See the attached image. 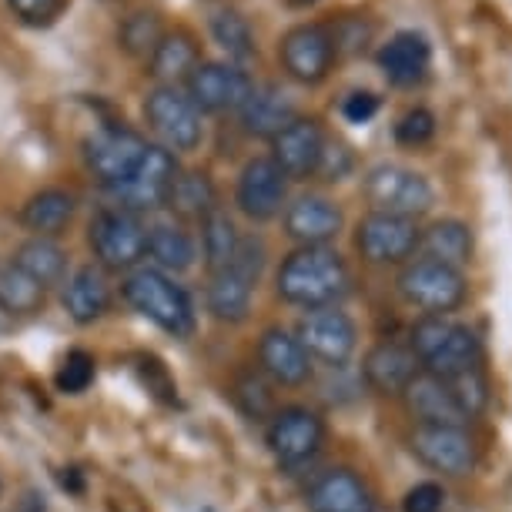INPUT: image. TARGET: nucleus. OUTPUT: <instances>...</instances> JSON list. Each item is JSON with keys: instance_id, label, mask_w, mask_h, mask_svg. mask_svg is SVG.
<instances>
[{"instance_id": "obj_1", "label": "nucleus", "mask_w": 512, "mask_h": 512, "mask_svg": "<svg viewBox=\"0 0 512 512\" xmlns=\"http://www.w3.org/2000/svg\"><path fill=\"white\" fill-rule=\"evenodd\" d=\"M278 298L302 312L338 308L352 295V272L335 248H295L275 275Z\"/></svg>"}, {"instance_id": "obj_2", "label": "nucleus", "mask_w": 512, "mask_h": 512, "mask_svg": "<svg viewBox=\"0 0 512 512\" xmlns=\"http://www.w3.org/2000/svg\"><path fill=\"white\" fill-rule=\"evenodd\" d=\"M121 295L134 312L148 318L151 325H158L161 332H168L171 338H188L195 332V302H191L188 288L175 282V275L161 272L154 265H141L121 282Z\"/></svg>"}, {"instance_id": "obj_3", "label": "nucleus", "mask_w": 512, "mask_h": 512, "mask_svg": "<svg viewBox=\"0 0 512 512\" xmlns=\"http://www.w3.org/2000/svg\"><path fill=\"white\" fill-rule=\"evenodd\" d=\"M88 245L101 268L111 272H134L148 258V231L144 218L128 208H101L88 225Z\"/></svg>"}, {"instance_id": "obj_4", "label": "nucleus", "mask_w": 512, "mask_h": 512, "mask_svg": "<svg viewBox=\"0 0 512 512\" xmlns=\"http://www.w3.org/2000/svg\"><path fill=\"white\" fill-rule=\"evenodd\" d=\"M395 288L412 308H419L422 315H452L462 308L469 295L466 275L459 268H449L432 258H412L402 265Z\"/></svg>"}, {"instance_id": "obj_5", "label": "nucleus", "mask_w": 512, "mask_h": 512, "mask_svg": "<svg viewBox=\"0 0 512 512\" xmlns=\"http://www.w3.org/2000/svg\"><path fill=\"white\" fill-rule=\"evenodd\" d=\"M268 452L285 472L312 466L325 446V419L308 405H285L272 415L265 432Z\"/></svg>"}, {"instance_id": "obj_6", "label": "nucleus", "mask_w": 512, "mask_h": 512, "mask_svg": "<svg viewBox=\"0 0 512 512\" xmlns=\"http://www.w3.org/2000/svg\"><path fill=\"white\" fill-rule=\"evenodd\" d=\"M365 198H369L372 211L382 215H399V218H422L436 201L429 178L419 171L405 168V164H375L365 175Z\"/></svg>"}, {"instance_id": "obj_7", "label": "nucleus", "mask_w": 512, "mask_h": 512, "mask_svg": "<svg viewBox=\"0 0 512 512\" xmlns=\"http://www.w3.org/2000/svg\"><path fill=\"white\" fill-rule=\"evenodd\" d=\"M144 118H148L151 131L161 138V148L168 151H195L201 138H205L201 111L185 94V88H175V84H158V88L148 91Z\"/></svg>"}, {"instance_id": "obj_8", "label": "nucleus", "mask_w": 512, "mask_h": 512, "mask_svg": "<svg viewBox=\"0 0 512 512\" xmlns=\"http://www.w3.org/2000/svg\"><path fill=\"white\" fill-rule=\"evenodd\" d=\"M295 338L302 342V349L308 352V359L328 369H342L359 349V325L349 312L338 308H312L298 318Z\"/></svg>"}, {"instance_id": "obj_9", "label": "nucleus", "mask_w": 512, "mask_h": 512, "mask_svg": "<svg viewBox=\"0 0 512 512\" xmlns=\"http://www.w3.org/2000/svg\"><path fill=\"white\" fill-rule=\"evenodd\" d=\"M178 161L175 151L161 148V144H148L141 154V164L134 168V175L118 188H108L114 198H118V208H128L134 215H154V211L164 208L168 201V191L178 178Z\"/></svg>"}, {"instance_id": "obj_10", "label": "nucleus", "mask_w": 512, "mask_h": 512, "mask_svg": "<svg viewBox=\"0 0 512 512\" xmlns=\"http://www.w3.org/2000/svg\"><path fill=\"white\" fill-rule=\"evenodd\" d=\"M422 241V228L412 218L382 215L372 211L355 228V248L369 265H405L415 258Z\"/></svg>"}, {"instance_id": "obj_11", "label": "nucleus", "mask_w": 512, "mask_h": 512, "mask_svg": "<svg viewBox=\"0 0 512 512\" xmlns=\"http://www.w3.org/2000/svg\"><path fill=\"white\" fill-rule=\"evenodd\" d=\"M251 91H255V81L248 77L245 67L228 61H201L185 81V94L195 101L198 111L208 114L241 111Z\"/></svg>"}, {"instance_id": "obj_12", "label": "nucleus", "mask_w": 512, "mask_h": 512, "mask_svg": "<svg viewBox=\"0 0 512 512\" xmlns=\"http://www.w3.org/2000/svg\"><path fill=\"white\" fill-rule=\"evenodd\" d=\"M412 456L425 469L439 472L446 479H466L476 469V442L469 429H439V425H415L409 436Z\"/></svg>"}, {"instance_id": "obj_13", "label": "nucleus", "mask_w": 512, "mask_h": 512, "mask_svg": "<svg viewBox=\"0 0 512 512\" xmlns=\"http://www.w3.org/2000/svg\"><path fill=\"white\" fill-rule=\"evenodd\" d=\"M235 205L241 215L258 221V225L278 218L288 205V175L272 158L245 161L235 185Z\"/></svg>"}, {"instance_id": "obj_14", "label": "nucleus", "mask_w": 512, "mask_h": 512, "mask_svg": "<svg viewBox=\"0 0 512 512\" xmlns=\"http://www.w3.org/2000/svg\"><path fill=\"white\" fill-rule=\"evenodd\" d=\"M144 148H148V141L141 134L128 128H101L84 141V161L104 188H118L134 175Z\"/></svg>"}, {"instance_id": "obj_15", "label": "nucleus", "mask_w": 512, "mask_h": 512, "mask_svg": "<svg viewBox=\"0 0 512 512\" xmlns=\"http://www.w3.org/2000/svg\"><path fill=\"white\" fill-rule=\"evenodd\" d=\"M285 74L298 84H322L335 64V41L325 24H298L278 47Z\"/></svg>"}, {"instance_id": "obj_16", "label": "nucleus", "mask_w": 512, "mask_h": 512, "mask_svg": "<svg viewBox=\"0 0 512 512\" xmlns=\"http://www.w3.org/2000/svg\"><path fill=\"white\" fill-rule=\"evenodd\" d=\"M285 235L298 248H325L345 228L342 208L325 195H298L292 205H285Z\"/></svg>"}, {"instance_id": "obj_17", "label": "nucleus", "mask_w": 512, "mask_h": 512, "mask_svg": "<svg viewBox=\"0 0 512 512\" xmlns=\"http://www.w3.org/2000/svg\"><path fill=\"white\" fill-rule=\"evenodd\" d=\"M402 402L415 425H439V429H469V415L462 412L459 399L452 395V385L436 375L419 372L409 389L402 392Z\"/></svg>"}, {"instance_id": "obj_18", "label": "nucleus", "mask_w": 512, "mask_h": 512, "mask_svg": "<svg viewBox=\"0 0 512 512\" xmlns=\"http://www.w3.org/2000/svg\"><path fill=\"white\" fill-rule=\"evenodd\" d=\"M258 365L275 385L285 389H302L305 382H312L315 362L308 359V352L302 349V342L295 338V332L288 328H265L258 338Z\"/></svg>"}, {"instance_id": "obj_19", "label": "nucleus", "mask_w": 512, "mask_h": 512, "mask_svg": "<svg viewBox=\"0 0 512 512\" xmlns=\"http://www.w3.org/2000/svg\"><path fill=\"white\" fill-rule=\"evenodd\" d=\"M325 144L328 138H325L322 124L315 118H302V114H298L278 138H272V154H268V158L285 171L288 181L315 178V168H318V161H322Z\"/></svg>"}, {"instance_id": "obj_20", "label": "nucleus", "mask_w": 512, "mask_h": 512, "mask_svg": "<svg viewBox=\"0 0 512 512\" xmlns=\"http://www.w3.org/2000/svg\"><path fill=\"white\" fill-rule=\"evenodd\" d=\"M379 71L395 88H415L432 67V44L422 31H395L375 54Z\"/></svg>"}, {"instance_id": "obj_21", "label": "nucleus", "mask_w": 512, "mask_h": 512, "mask_svg": "<svg viewBox=\"0 0 512 512\" xmlns=\"http://www.w3.org/2000/svg\"><path fill=\"white\" fill-rule=\"evenodd\" d=\"M479 362H482V338L476 335V328H469L462 322H449L439 342L419 359L422 372L436 375L442 382L459 379V375L479 369Z\"/></svg>"}, {"instance_id": "obj_22", "label": "nucleus", "mask_w": 512, "mask_h": 512, "mask_svg": "<svg viewBox=\"0 0 512 512\" xmlns=\"http://www.w3.org/2000/svg\"><path fill=\"white\" fill-rule=\"evenodd\" d=\"M308 512H375V499L359 472L335 466L318 472L305 492Z\"/></svg>"}, {"instance_id": "obj_23", "label": "nucleus", "mask_w": 512, "mask_h": 512, "mask_svg": "<svg viewBox=\"0 0 512 512\" xmlns=\"http://www.w3.org/2000/svg\"><path fill=\"white\" fill-rule=\"evenodd\" d=\"M419 372V359L402 342H379L362 359V379L379 395H402Z\"/></svg>"}, {"instance_id": "obj_24", "label": "nucleus", "mask_w": 512, "mask_h": 512, "mask_svg": "<svg viewBox=\"0 0 512 512\" xmlns=\"http://www.w3.org/2000/svg\"><path fill=\"white\" fill-rule=\"evenodd\" d=\"M238 114H241V128H245V134L272 141L298 118V108H295L292 94L285 88H278V84H262V88L255 84V91H251V98L241 104Z\"/></svg>"}, {"instance_id": "obj_25", "label": "nucleus", "mask_w": 512, "mask_h": 512, "mask_svg": "<svg viewBox=\"0 0 512 512\" xmlns=\"http://www.w3.org/2000/svg\"><path fill=\"white\" fill-rule=\"evenodd\" d=\"M144 231H148V255L154 268L171 275V272H188L198 262L195 235L175 215H154L151 221H144Z\"/></svg>"}, {"instance_id": "obj_26", "label": "nucleus", "mask_w": 512, "mask_h": 512, "mask_svg": "<svg viewBox=\"0 0 512 512\" xmlns=\"http://www.w3.org/2000/svg\"><path fill=\"white\" fill-rule=\"evenodd\" d=\"M64 312L71 322L77 325H94L98 318H104L111 312V285H108V275L104 268L98 265H84L67 278L64 285Z\"/></svg>"}, {"instance_id": "obj_27", "label": "nucleus", "mask_w": 512, "mask_h": 512, "mask_svg": "<svg viewBox=\"0 0 512 512\" xmlns=\"http://www.w3.org/2000/svg\"><path fill=\"white\" fill-rule=\"evenodd\" d=\"M251 298H255V282L245 278L241 272H235L231 265L208 278L205 305H208V315L215 318V322L241 325L251 315Z\"/></svg>"}, {"instance_id": "obj_28", "label": "nucleus", "mask_w": 512, "mask_h": 512, "mask_svg": "<svg viewBox=\"0 0 512 512\" xmlns=\"http://www.w3.org/2000/svg\"><path fill=\"white\" fill-rule=\"evenodd\" d=\"M201 64L198 44L188 31H164L158 47L148 57V74L158 77L161 84H185L188 74Z\"/></svg>"}, {"instance_id": "obj_29", "label": "nucleus", "mask_w": 512, "mask_h": 512, "mask_svg": "<svg viewBox=\"0 0 512 512\" xmlns=\"http://www.w3.org/2000/svg\"><path fill=\"white\" fill-rule=\"evenodd\" d=\"M419 248L425 251V258H432V262H442V265L459 268L462 272V265H469V258H472L476 238H472V228L466 225V221L439 218L422 231Z\"/></svg>"}, {"instance_id": "obj_30", "label": "nucleus", "mask_w": 512, "mask_h": 512, "mask_svg": "<svg viewBox=\"0 0 512 512\" xmlns=\"http://www.w3.org/2000/svg\"><path fill=\"white\" fill-rule=\"evenodd\" d=\"M77 201L71 191L64 188H44L24 201L21 208V225L27 231H34L37 238H54L71 225Z\"/></svg>"}, {"instance_id": "obj_31", "label": "nucleus", "mask_w": 512, "mask_h": 512, "mask_svg": "<svg viewBox=\"0 0 512 512\" xmlns=\"http://www.w3.org/2000/svg\"><path fill=\"white\" fill-rule=\"evenodd\" d=\"M11 265L21 268L24 275H31L37 285L51 288V285L64 282V275H67V251L57 245L54 238L31 235L27 241L17 245V251L11 255Z\"/></svg>"}, {"instance_id": "obj_32", "label": "nucleus", "mask_w": 512, "mask_h": 512, "mask_svg": "<svg viewBox=\"0 0 512 512\" xmlns=\"http://www.w3.org/2000/svg\"><path fill=\"white\" fill-rule=\"evenodd\" d=\"M164 208H168L178 221H185V218L201 221L218 208V191L211 185V178L201 175V171H178Z\"/></svg>"}, {"instance_id": "obj_33", "label": "nucleus", "mask_w": 512, "mask_h": 512, "mask_svg": "<svg viewBox=\"0 0 512 512\" xmlns=\"http://www.w3.org/2000/svg\"><path fill=\"white\" fill-rule=\"evenodd\" d=\"M238 241L241 235H238L235 221L221 208L201 218V255H205V265L211 275L231 265V258H235V251H238Z\"/></svg>"}, {"instance_id": "obj_34", "label": "nucleus", "mask_w": 512, "mask_h": 512, "mask_svg": "<svg viewBox=\"0 0 512 512\" xmlns=\"http://www.w3.org/2000/svg\"><path fill=\"white\" fill-rule=\"evenodd\" d=\"M47 302V288L37 285L31 275H24L17 265L0 268V305L7 308L14 318L37 315Z\"/></svg>"}, {"instance_id": "obj_35", "label": "nucleus", "mask_w": 512, "mask_h": 512, "mask_svg": "<svg viewBox=\"0 0 512 512\" xmlns=\"http://www.w3.org/2000/svg\"><path fill=\"white\" fill-rule=\"evenodd\" d=\"M211 37L215 44L225 51L231 61H251L255 57V34H251V24L231 7H221V11L211 14Z\"/></svg>"}, {"instance_id": "obj_36", "label": "nucleus", "mask_w": 512, "mask_h": 512, "mask_svg": "<svg viewBox=\"0 0 512 512\" xmlns=\"http://www.w3.org/2000/svg\"><path fill=\"white\" fill-rule=\"evenodd\" d=\"M161 37H164V27L158 21V14H151V11H134V14L124 17L121 27H118L121 51L131 54V57H144V61L151 57V51L158 47Z\"/></svg>"}, {"instance_id": "obj_37", "label": "nucleus", "mask_w": 512, "mask_h": 512, "mask_svg": "<svg viewBox=\"0 0 512 512\" xmlns=\"http://www.w3.org/2000/svg\"><path fill=\"white\" fill-rule=\"evenodd\" d=\"M449 385H452V395L459 399L462 412H466L469 419H479V415L486 412L489 382H486V375H482V369H472L466 375H459V379H449Z\"/></svg>"}, {"instance_id": "obj_38", "label": "nucleus", "mask_w": 512, "mask_h": 512, "mask_svg": "<svg viewBox=\"0 0 512 512\" xmlns=\"http://www.w3.org/2000/svg\"><path fill=\"white\" fill-rule=\"evenodd\" d=\"M432 134H436V114L425 108H409L395 124V141L405 148H422L432 141Z\"/></svg>"}, {"instance_id": "obj_39", "label": "nucleus", "mask_w": 512, "mask_h": 512, "mask_svg": "<svg viewBox=\"0 0 512 512\" xmlns=\"http://www.w3.org/2000/svg\"><path fill=\"white\" fill-rule=\"evenodd\" d=\"M4 4L17 21L24 27H34V31L51 27L64 11V0H4Z\"/></svg>"}, {"instance_id": "obj_40", "label": "nucleus", "mask_w": 512, "mask_h": 512, "mask_svg": "<svg viewBox=\"0 0 512 512\" xmlns=\"http://www.w3.org/2000/svg\"><path fill=\"white\" fill-rule=\"evenodd\" d=\"M94 382V359L88 352H71L61 365V372H57V389L67 392V395H81L88 392V385Z\"/></svg>"}, {"instance_id": "obj_41", "label": "nucleus", "mask_w": 512, "mask_h": 512, "mask_svg": "<svg viewBox=\"0 0 512 512\" xmlns=\"http://www.w3.org/2000/svg\"><path fill=\"white\" fill-rule=\"evenodd\" d=\"M349 171H352V154H349V148H342V144L328 141L325 151H322V161H318V168H315V178H322V181H328V185H335V181L349 178Z\"/></svg>"}, {"instance_id": "obj_42", "label": "nucleus", "mask_w": 512, "mask_h": 512, "mask_svg": "<svg viewBox=\"0 0 512 512\" xmlns=\"http://www.w3.org/2000/svg\"><path fill=\"white\" fill-rule=\"evenodd\" d=\"M238 405L245 409L251 419H262L272 409V395H268V385L258 379V375H245L238 382Z\"/></svg>"}, {"instance_id": "obj_43", "label": "nucleus", "mask_w": 512, "mask_h": 512, "mask_svg": "<svg viewBox=\"0 0 512 512\" xmlns=\"http://www.w3.org/2000/svg\"><path fill=\"white\" fill-rule=\"evenodd\" d=\"M442 502H446V489L439 482H419V486L405 492L402 512H439Z\"/></svg>"}, {"instance_id": "obj_44", "label": "nucleus", "mask_w": 512, "mask_h": 512, "mask_svg": "<svg viewBox=\"0 0 512 512\" xmlns=\"http://www.w3.org/2000/svg\"><path fill=\"white\" fill-rule=\"evenodd\" d=\"M328 34H332V41H335V54L338 51H359V47H365V41H369L372 27H365L359 17H345L338 27H328Z\"/></svg>"}, {"instance_id": "obj_45", "label": "nucleus", "mask_w": 512, "mask_h": 512, "mask_svg": "<svg viewBox=\"0 0 512 512\" xmlns=\"http://www.w3.org/2000/svg\"><path fill=\"white\" fill-rule=\"evenodd\" d=\"M382 108V101L375 98L372 91H355L349 94V98L342 101V114H345V121H352V124H365V121H372L375 114H379Z\"/></svg>"}, {"instance_id": "obj_46", "label": "nucleus", "mask_w": 512, "mask_h": 512, "mask_svg": "<svg viewBox=\"0 0 512 512\" xmlns=\"http://www.w3.org/2000/svg\"><path fill=\"white\" fill-rule=\"evenodd\" d=\"M11 332H14V315L7 312L4 305H0V338H4V335H11Z\"/></svg>"}, {"instance_id": "obj_47", "label": "nucleus", "mask_w": 512, "mask_h": 512, "mask_svg": "<svg viewBox=\"0 0 512 512\" xmlns=\"http://www.w3.org/2000/svg\"><path fill=\"white\" fill-rule=\"evenodd\" d=\"M292 7H308V4H315V0H288Z\"/></svg>"}, {"instance_id": "obj_48", "label": "nucleus", "mask_w": 512, "mask_h": 512, "mask_svg": "<svg viewBox=\"0 0 512 512\" xmlns=\"http://www.w3.org/2000/svg\"><path fill=\"white\" fill-rule=\"evenodd\" d=\"M0 496H4V482H0Z\"/></svg>"}]
</instances>
